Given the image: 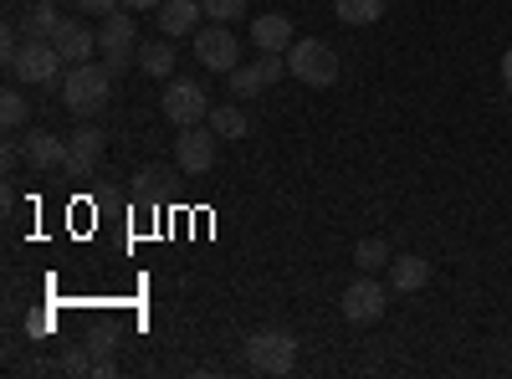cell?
I'll return each mask as SVG.
<instances>
[{"label": "cell", "mask_w": 512, "mask_h": 379, "mask_svg": "<svg viewBox=\"0 0 512 379\" xmlns=\"http://www.w3.org/2000/svg\"><path fill=\"white\" fill-rule=\"evenodd\" d=\"M98 52H103V57H113V52H139V26H134V16H123V11L103 16V26H98Z\"/></svg>", "instance_id": "12"}, {"label": "cell", "mask_w": 512, "mask_h": 379, "mask_svg": "<svg viewBox=\"0 0 512 379\" xmlns=\"http://www.w3.org/2000/svg\"><path fill=\"white\" fill-rule=\"evenodd\" d=\"M246 364H251L256 374L282 379V374H292V364H297V339H292L287 328H262V333H251V339H246Z\"/></svg>", "instance_id": "3"}, {"label": "cell", "mask_w": 512, "mask_h": 379, "mask_svg": "<svg viewBox=\"0 0 512 379\" xmlns=\"http://www.w3.org/2000/svg\"><path fill=\"white\" fill-rule=\"evenodd\" d=\"M282 72H287V57H277V52H262L256 62H241L236 72H226V77H231V98H256V93H267Z\"/></svg>", "instance_id": "9"}, {"label": "cell", "mask_w": 512, "mask_h": 379, "mask_svg": "<svg viewBox=\"0 0 512 379\" xmlns=\"http://www.w3.org/2000/svg\"><path fill=\"white\" fill-rule=\"evenodd\" d=\"M123 6H134V11H159L164 0H123Z\"/></svg>", "instance_id": "30"}, {"label": "cell", "mask_w": 512, "mask_h": 379, "mask_svg": "<svg viewBox=\"0 0 512 379\" xmlns=\"http://www.w3.org/2000/svg\"><path fill=\"white\" fill-rule=\"evenodd\" d=\"M72 154H93V159H103V149H108V134L98 129V123H82V129H72Z\"/></svg>", "instance_id": "21"}, {"label": "cell", "mask_w": 512, "mask_h": 379, "mask_svg": "<svg viewBox=\"0 0 512 379\" xmlns=\"http://www.w3.org/2000/svg\"><path fill=\"white\" fill-rule=\"evenodd\" d=\"M200 6H205L210 21H221V26H231L236 16H246V0H200Z\"/></svg>", "instance_id": "23"}, {"label": "cell", "mask_w": 512, "mask_h": 379, "mask_svg": "<svg viewBox=\"0 0 512 379\" xmlns=\"http://www.w3.org/2000/svg\"><path fill=\"white\" fill-rule=\"evenodd\" d=\"M72 6H77L82 16H113V11L123 6V0H72Z\"/></svg>", "instance_id": "27"}, {"label": "cell", "mask_w": 512, "mask_h": 379, "mask_svg": "<svg viewBox=\"0 0 512 379\" xmlns=\"http://www.w3.org/2000/svg\"><path fill=\"white\" fill-rule=\"evenodd\" d=\"M195 57H200L205 72H236V67H241V41H236L231 26L210 21V26L195 31Z\"/></svg>", "instance_id": "7"}, {"label": "cell", "mask_w": 512, "mask_h": 379, "mask_svg": "<svg viewBox=\"0 0 512 379\" xmlns=\"http://www.w3.org/2000/svg\"><path fill=\"white\" fill-rule=\"evenodd\" d=\"M210 129H216L221 139H246V129H251V123H246V113H241V103H221V108H210Z\"/></svg>", "instance_id": "19"}, {"label": "cell", "mask_w": 512, "mask_h": 379, "mask_svg": "<svg viewBox=\"0 0 512 379\" xmlns=\"http://www.w3.org/2000/svg\"><path fill=\"white\" fill-rule=\"evenodd\" d=\"M175 62H180L175 36H164V41H144V47H139V72H144V77H175Z\"/></svg>", "instance_id": "16"}, {"label": "cell", "mask_w": 512, "mask_h": 379, "mask_svg": "<svg viewBox=\"0 0 512 379\" xmlns=\"http://www.w3.org/2000/svg\"><path fill=\"white\" fill-rule=\"evenodd\" d=\"M164 180H169V170H139V175H134V195H139V200H149V195H159V190H164Z\"/></svg>", "instance_id": "25"}, {"label": "cell", "mask_w": 512, "mask_h": 379, "mask_svg": "<svg viewBox=\"0 0 512 379\" xmlns=\"http://www.w3.org/2000/svg\"><path fill=\"white\" fill-rule=\"evenodd\" d=\"M21 149H26V164H31V170H62L67 154H72V144L57 139V134H47V129H31V134L21 139Z\"/></svg>", "instance_id": "11"}, {"label": "cell", "mask_w": 512, "mask_h": 379, "mask_svg": "<svg viewBox=\"0 0 512 379\" xmlns=\"http://www.w3.org/2000/svg\"><path fill=\"white\" fill-rule=\"evenodd\" d=\"M159 108H164V118L175 123V129H190V123H205L210 118V93L200 88L195 77H169Z\"/></svg>", "instance_id": "4"}, {"label": "cell", "mask_w": 512, "mask_h": 379, "mask_svg": "<svg viewBox=\"0 0 512 379\" xmlns=\"http://www.w3.org/2000/svg\"><path fill=\"white\" fill-rule=\"evenodd\" d=\"M216 129L210 123H190V129L175 134V170L180 175H205L210 164H216Z\"/></svg>", "instance_id": "8"}, {"label": "cell", "mask_w": 512, "mask_h": 379, "mask_svg": "<svg viewBox=\"0 0 512 379\" xmlns=\"http://www.w3.org/2000/svg\"><path fill=\"white\" fill-rule=\"evenodd\" d=\"M0 123H6V134H16L21 123H26V98H21V88L0 93Z\"/></svg>", "instance_id": "22"}, {"label": "cell", "mask_w": 512, "mask_h": 379, "mask_svg": "<svg viewBox=\"0 0 512 379\" xmlns=\"http://www.w3.org/2000/svg\"><path fill=\"white\" fill-rule=\"evenodd\" d=\"M108 93H113V72L103 62H77L67 77H62V103L67 113L77 118H98L108 108Z\"/></svg>", "instance_id": "1"}, {"label": "cell", "mask_w": 512, "mask_h": 379, "mask_svg": "<svg viewBox=\"0 0 512 379\" xmlns=\"http://www.w3.org/2000/svg\"><path fill=\"white\" fill-rule=\"evenodd\" d=\"M287 72L297 82H308V88H333L338 82V52L318 36H297L287 47Z\"/></svg>", "instance_id": "2"}, {"label": "cell", "mask_w": 512, "mask_h": 379, "mask_svg": "<svg viewBox=\"0 0 512 379\" xmlns=\"http://www.w3.org/2000/svg\"><path fill=\"white\" fill-rule=\"evenodd\" d=\"M502 88H507V93H512V47H507V52H502Z\"/></svg>", "instance_id": "29"}, {"label": "cell", "mask_w": 512, "mask_h": 379, "mask_svg": "<svg viewBox=\"0 0 512 379\" xmlns=\"http://www.w3.org/2000/svg\"><path fill=\"white\" fill-rule=\"evenodd\" d=\"M62 21H67V16H62L57 0H36V6L21 16V31H26V36H41V41H52Z\"/></svg>", "instance_id": "17"}, {"label": "cell", "mask_w": 512, "mask_h": 379, "mask_svg": "<svg viewBox=\"0 0 512 379\" xmlns=\"http://www.w3.org/2000/svg\"><path fill=\"white\" fill-rule=\"evenodd\" d=\"M333 16L344 26H374L384 16V0H333Z\"/></svg>", "instance_id": "18"}, {"label": "cell", "mask_w": 512, "mask_h": 379, "mask_svg": "<svg viewBox=\"0 0 512 379\" xmlns=\"http://www.w3.org/2000/svg\"><path fill=\"white\" fill-rule=\"evenodd\" d=\"M344 318L354 323V328H369V323H379L384 318V308H390V287L384 282H374L369 272H359L349 287H344Z\"/></svg>", "instance_id": "6"}, {"label": "cell", "mask_w": 512, "mask_h": 379, "mask_svg": "<svg viewBox=\"0 0 512 379\" xmlns=\"http://www.w3.org/2000/svg\"><path fill=\"white\" fill-rule=\"evenodd\" d=\"M292 41H297V31H292V16H282V11L251 21V47H256V52H277V57H287Z\"/></svg>", "instance_id": "10"}, {"label": "cell", "mask_w": 512, "mask_h": 379, "mask_svg": "<svg viewBox=\"0 0 512 379\" xmlns=\"http://www.w3.org/2000/svg\"><path fill=\"white\" fill-rule=\"evenodd\" d=\"M6 67H11L21 82H31V88H47V82H57V72H62V52H57V41L26 36L21 52H16Z\"/></svg>", "instance_id": "5"}, {"label": "cell", "mask_w": 512, "mask_h": 379, "mask_svg": "<svg viewBox=\"0 0 512 379\" xmlns=\"http://www.w3.org/2000/svg\"><path fill=\"white\" fill-rule=\"evenodd\" d=\"M195 16H205L200 0H164V6L154 11V26L164 36H190L195 31Z\"/></svg>", "instance_id": "14"}, {"label": "cell", "mask_w": 512, "mask_h": 379, "mask_svg": "<svg viewBox=\"0 0 512 379\" xmlns=\"http://www.w3.org/2000/svg\"><path fill=\"white\" fill-rule=\"evenodd\" d=\"M0 52H6V62L21 52V31H16V26H6V31H0Z\"/></svg>", "instance_id": "28"}, {"label": "cell", "mask_w": 512, "mask_h": 379, "mask_svg": "<svg viewBox=\"0 0 512 379\" xmlns=\"http://www.w3.org/2000/svg\"><path fill=\"white\" fill-rule=\"evenodd\" d=\"M52 41H57V52H62V62H67V67H77V62H88V57L98 52V31H88V26H82V21H62Z\"/></svg>", "instance_id": "13"}, {"label": "cell", "mask_w": 512, "mask_h": 379, "mask_svg": "<svg viewBox=\"0 0 512 379\" xmlns=\"http://www.w3.org/2000/svg\"><path fill=\"white\" fill-rule=\"evenodd\" d=\"M62 369H67V374H93V369H98V364H93V349H77V344H72V349L62 354Z\"/></svg>", "instance_id": "26"}, {"label": "cell", "mask_w": 512, "mask_h": 379, "mask_svg": "<svg viewBox=\"0 0 512 379\" xmlns=\"http://www.w3.org/2000/svg\"><path fill=\"white\" fill-rule=\"evenodd\" d=\"M62 175H67V180H93V175H98V159H93V154H67Z\"/></svg>", "instance_id": "24"}, {"label": "cell", "mask_w": 512, "mask_h": 379, "mask_svg": "<svg viewBox=\"0 0 512 379\" xmlns=\"http://www.w3.org/2000/svg\"><path fill=\"white\" fill-rule=\"evenodd\" d=\"M425 282H431V262L415 257V251H405V257L390 262V292H420Z\"/></svg>", "instance_id": "15"}, {"label": "cell", "mask_w": 512, "mask_h": 379, "mask_svg": "<svg viewBox=\"0 0 512 379\" xmlns=\"http://www.w3.org/2000/svg\"><path fill=\"white\" fill-rule=\"evenodd\" d=\"M354 262H359V272H379V267H390V262H395V251H390V241L364 236V241L354 246Z\"/></svg>", "instance_id": "20"}]
</instances>
